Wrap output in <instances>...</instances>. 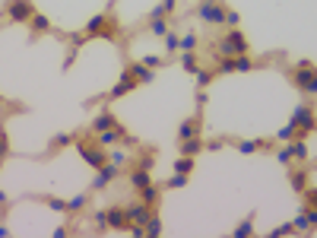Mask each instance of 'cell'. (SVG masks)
<instances>
[{
    "mask_svg": "<svg viewBox=\"0 0 317 238\" xmlns=\"http://www.w3.org/2000/svg\"><path fill=\"white\" fill-rule=\"evenodd\" d=\"M140 61H143V64H146V67H153V70H156V67H162V64H165V58H159V54H146V58H140Z\"/></svg>",
    "mask_w": 317,
    "mask_h": 238,
    "instance_id": "8d00e7d4",
    "label": "cell"
},
{
    "mask_svg": "<svg viewBox=\"0 0 317 238\" xmlns=\"http://www.w3.org/2000/svg\"><path fill=\"white\" fill-rule=\"evenodd\" d=\"M219 70H222V73H232V70H235V58H229V54H222Z\"/></svg>",
    "mask_w": 317,
    "mask_h": 238,
    "instance_id": "ab89813d",
    "label": "cell"
},
{
    "mask_svg": "<svg viewBox=\"0 0 317 238\" xmlns=\"http://www.w3.org/2000/svg\"><path fill=\"white\" fill-rule=\"evenodd\" d=\"M197 48V35H181V51H194Z\"/></svg>",
    "mask_w": 317,
    "mask_h": 238,
    "instance_id": "74e56055",
    "label": "cell"
},
{
    "mask_svg": "<svg viewBox=\"0 0 317 238\" xmlns=\"http://www.w3.org/2000/svg\"><path fill=\"white\" fill-rule=\"evenodd\" d=\"M127 223H137V226H146V219L153 216V207L149 204H134V207H127Z\"/></svg>",
    "mask_w": 317,
    "mask_h": 238,
    "instance_id": "9c48e42d",
    "label": "cell"
},
{
    "mask_svg": "<svg viewBox=\"0 0 317 238\" xmlns=\"http://www.w3.org/2000/svg\"><path fill=\"white\" fill-rule=\"evenodd\" d=\"M181 67L188 70V73H197V70H200V64H197V54H194V51H181Z\"/></svg>",
    "mask_w": 317,
    "mask_h": 238,
    "instance_id": "d6986e66",
    "label": "cell"
},
{
    "mask_svg": "<svg viewBox=\"0 0 317 238\" xmlns=\"http://www.w3.org/2000/svg\"><path fill=\"white\" fill-rule=\"evenodd\" d=\"M178 48H181V35L169 29V32H165V51L172 54V51H178Z\"/></svg>",
    "mask_w": 317,
    "mask_h": 238,
    "instance_id": "4316f807",
    "label": "cell"
},
{
    "mask_svg": "<svg viewBox=\"0 0 317 238\" xmlns=\"http://www.w3.org/2000/svg\"><path fill=\"white\" fill-rule=\"evenodd\" d=\"M295 137H298V127H295L292 121H289L286 127H279V131H276V140H283V143H289V140H295Z\"/></svg>",
    "mask_w": 317,
    "mask_h": 238,
    "instance_id": "7402d4cb",
    "label": "cell"
},
{
    "mask_svg": "<svg viewBox=\"0 0 317 238\" xmlns=\"http://www.w3.org/2000/svg\"><path fill=\"white\" fill-rule=\"evenodd\" d=\"M140 197H143V204L153 207V204H159V188H156V185H146V188L140 191Z\"/></svg>",
    "mask_w": 317,
    "mask_h": 238,
    "instance_id": "cb8c5ba5",
    "label": "cell"
},
{
    "mask_svg": "<svg viewBox=\"0 0 317 238\" xmlns=\"http://www.w3.org/2000/svg\"><path fill=\"white\" fill-rule=\"evenodd\" d=\"M292 188L295 191H305L308 188V175L305 172H292Z\"/></svg>",
    "mask_w": 317,
    "mask_h": 238,
    "instance_id": "d6a6232c",
    "label": "cell"
},
{
    "mask_svg": "<svg viewBox=\"0 0 317 238\" xmlns=\"http://www.w3.org/2000/svg\"><path fill=\"white\" fill-rule=\"evenodd\" d=\"M67 143H73V134H58V137L51 140V146H54V150H58V146H67Z\"/></svg>",
    "mask_w": 317,
    "mask_h": 238,
    "instance_id": "7bdbcfd3",
    "label": "cell"
},
{
    "mask_svg": "<svg viewBox=\"0 0 317 238\" xmlns=\"http://www.w3.org/2000/svg\"><path fill=\"white\" fill-rule=\"evenodd\" d=\"M276 162H283V166H289V162H292V150H289V143L276 153Z\"/></svg>",
    "mask_w": 317,
    "mask_h": 238,
    "instance_id": "60d3db41",
    "label": "cell"
},
{
    "mask_svg": "<svg viewBox=\"0 0 317 238\" xmlns=\"http://www.w3.org/2000/svg\"><path fill=\"white\" fill-rule=\"evenodd\" d=\"M194 77H197V86L203 89V86H210V80H213V70H197Z\"/></svg>",
    "mask_w": 317,
    "mask_h": 238,
    "instance_id": "e575fe53",
    "label": "cell"
},
{
    "mask_svg": "<svg viewBox=\"0 0 317 238\" xmlns=\"http://www.w3.org/2000/svg\"><path fill=\"white\" fill-rule=\"evenodd\" d=\"M121 134H124L121 127H108V131H99V137H96V140H99V146H105V150H111V146H115V143L121 140Z\"/></svg>",
    "mask_w": 317,
    "mask_h": 238,
    "instance_id": "7c38bea8",
    "label": "cell"
},
{
    "mask_svg": "<svg viewBox=\"0 0 317 238\" xmlns=\"http://www.w3.org/2000/svg\"><path fill=\"white\" fill-rule=\"evenodd\" d=\"M197 13H200V20H203V23H210V26L226 23V7H222V4H216V0H203Z\"/></svg>",
    "mask_w": 317,
    "mask_h": 238,
    "instance_id": "277c9868",
    "label": "cell"
},
{
    "mask_svg": "<svg viewBox=\"0 0 317 238\" xmlns=\"http://www.w3.org/2000/svg\"><path fill=\"white\" fill-rule=\"evenodd\" d=\"M289 232H295V226H292V223H283V226H276V229H273L270 235L276 238V235H289Z\"/></svg>",
    "mask_w": 317,
    "mask_h": 238,
    "instance_id": "ee69618b",
    "label": "cell"
},
{
    "mask_svg": "<svg viewBox=\"0 0 317 238\" xmlns=\"http://www.w3.org/2000/svg\"><path fill=\"white\" fill-rule=\"evenodd\" d=\"M10 235V229H7V223H0V238H7Z\"/></svg>",
    "mask_w": 317,
    "mask_h": 238,
    "instance_id": "db71d44e",
    "label": "cell"
},
{
    "mask_svg": "<svg viewBox=\"0 0 317 238\" xmlns=\"http://www.w3.org/2000/svg\"><path fill=\"white\" fill-rule=\"evenodd\" d=\"M251 232H254V213H248L245 223L235 226V238H245V235H251Z\"/></svg>",
    "mask_w": 317,
    "mask_h": 238,
    "instance_id": "603a6c76",
    "label": "cell"
},
{
    "mask_svg": "<svg viewBox=\"0 0 317 238\" xmlns=\"http://www.w3.org/2000/svg\"><path fill=\"white\" fill-rule=\"evenodd\" d=\"M175 172H181V175H191V172H194V156H181V159L175 162Z\"/></svg>",
    "mask_w": 317,
    "mask_h": 238,
    "instance_id": "484cf974",
    "label": "cell"
},
{
    "mask_svg": "<svg viewBox=\"0 0 317 238\" xmlns=\"http://www.w3.org/2000/svg\"><path fill=\"white\" fill-rule=\"evenodd\" d=\"M140 83L134 80V77H130V73H124V77L115 83V86H111V93H108V99H121V96H127L130 93V89H137Z\"/></svg>",
    "mask_w": 317,
    "mask_h": 238,
    "instance_id": "30bf717a",
    "label": "cell"
},
{
    "mask_svg": "<svg viewBox=\"0 0 317 238\" xmlns=\"http://www.w3.org/2000/svg\"><path fill=\"white\" fill-rule=\"evenodd\" d=\"M219 54H229V58H238V54H248V42L238 29H232L226 39L219 42Z\"/></svg>",
    "mask_w": 317,
    "mask_h": 238,
    "instance_id": "3957f363",
    "label": "cell"
},
{
    "mask_svg": "<svg viewBox=\"0 0 317 238\" xmlns=\"http://www.w3.org/2000/svg\"><path fill=\"white\" fill-rule=\"evenodd\" d=\"M156 166V159H153V153H146V156H140L137 159V169H143V172H149V169H153Z\"/></svg>",
    "mask_w": 317,
    "mask_h": 238,
    "instance_id": "d590c367",
    "label": "cell"
},
{
    "mask_svg": "<svg viewBox=\"0 0 317 238\" xmlns=\"http://www.w3.org/2000/svg\"><path fill=\"white\" fill-rule=\"evenodd\" d=\"M108 23H111V20H108V13H99V16H92V20L86 23V29H83V32L89 35V39H99V32H102Z\"/></svg>",
    "mask_w": 317,
    "mask_h": 238,
    "instance_id": "8fae6325",
    "label": "cell"
},
{
    "mask_svg": "<svg viewBox=\"0 0 317 238\" xmlns=\"http://www.w3.org/2000/svg\"><path fill=\"white\" fill-rule=\"evenodd\" d=\"M203 150V143L200 137H191V140H181V156H197Z\"/></svg>",
    "mask_w": 317,
    "mask_h": 238,
    "instance_id": "2e32d148",
    "label": "cell"
},
{
    "mask_svg": "<svg viewBox=\"0 0 317 238\" xmlns=\"http://www.w3.org/2000/svg\"><path fill=\"white\" fill-rule=\"evenodd\" d=\"M295 86L308 96H317V67H305V70H295Z\"/></svg>",
    "mask_w": 317,
    "mask_h": 238,
    "instance_id": "5b68a950",
    "label": "cell"
},
{
    "mask_svg": "<svg viewBox=\"0 0 317 238\" xmlns=\"http://www.w3.org/2000/svg\"><path fill=\"white\" fill-rule=\"evenodd\" d=\"M130 185H134L137 191H143L146 185H153V181H149V172H143V169H134V175H130Z\"/></svg>",
    "mask_w": 317,
    "mask_h": 238,
    "instance_id": "ac0fdd59",
    "label": "cell"
},
{
    "mask_svg": "<svg viewBox=\"0 0 317 238\" xmlns=\"http://www.w3.org/2000/svg\"><path fill=\"white\" fill-rule=\"evenodd\" d=\"M32 13H35L32 0H10V4H7V16H10L13 23H29Z\"/></svg>",
    "mask_w": 317,
    "mask_h": 238,
    "instance_id": "8992f818",
    "label": "cell"
},
{
    "mask_svg": "<svg viewBox=\"0 0 317 238\" xmlns=\"http://www.w3.org/2000/svg\"><path fill=\"white\" fill-rule=\"evenodd\" d=\"M29 23H32V29H35V32H48V29H51V20H48L45 13H32V20H29Z\"/></svg>",
    "mask_w": 317,
    "mask_h": 238,
    "instance_id": "44dd1931",
    "label": "cell"
},
{
    "mask_svg": "<svg viewBox=\"0 0 317 238\" xmlns=\"http://www.w3.org/2000/svg\"><path fill=\"white\" fill-rule=\"evenodd\" d=\"M118 166H111V162H108V166H102V169H96V178H92V191H102V188H108L111 185V181H115L118 178Z\"/></svg>",
    "mask_w": 317,
    "mask_h": 238,
    "instance_id": "52a82bcc",
    "label": "cell"
},
{
    "mask_svg": "<svg viewBox=\"0 0 317 238\" xmlns=\"http://www.w3.org/2000/svg\"><path fill=\"white\" fill-rule=\"evenodd\" d=\"M108 162H111V166H124V162H127V153L124 150H115V146H111V153H108Z\"/></svg>",
    "mask_w": 317,
    "mask_h": 238,
    "instance_id": "f546056e",
    "label": "cell"
},
{
    "mask_svg": "<svg viewBox=\"0 0 317 238\" xmlns=\"http://www.w3.org/2000/svg\"><path fill=\"white\" fill-rule=\"evenodd\" d=\"M197 137V121H181L178 124V140H191Z\"/></svg>",
    "mask_w": 317,
    "mask_h": 238,
    "instance_id": "e0dca14e",
    "label": "cell"
},
{
    "mask_svg": "<svg viewBox=\"0 0 317 238\" xmlns=\"http://www.w3.org/2000/svg\"><path fill=\"white\" fill-rule=\"evenodd\" d=\"M108 127H118V121H115V115L111 112H102V115H96V121H92V131H108Z\"/></svg>",
    "mask_w": 317,
    "mask_h": 238,
    "instance_id": "9a60e30c",
    "label": "cell"
},
{
    "mask_svg": "<svg viewBox=\"0 0 317 238\" xmlns=\"http://www.w3.org/2000/svg\"><path fill=\"white\" fill-rule=\"evenodd\" d=\"M149 32H153L156 39H165V32H169V23H165V16H159V20H153V26H149Z\"/></svg>",
    "mask_w": 317,
    "mask_h": 238,
    "instance_id": "f1b7e54d",
    "label": "cell"
},
{
    "mask_svg": "<svg viewBox=\"0 0 317 238\" xmlns=\"http://www.w3.org/2000/svg\"><path fill=\"white\" fill-rule=\"evenodd\" d=\"M146 235H162V219H159V213H153L146 219Z\"/></svg>",
    "mask_w": 317,
    "mask_h": 238,
    "instance_id": "83f0119b",
    "label": "cell"
},
{
    "mask_svg": "<svg viewBox=\"0 0 317 238\" xmlns=\"http://www.w3.org/2000/svg\"><path fill=\"white\" fill-rule=\"evenodd\" d=\"M305 200H308V207L317 210V188H305Z\"/></svg>",
    "mask_w": 317,
    "mask_h": 238,
    "instance_id": "f6af8a7d",
    "label": "cell"
},
{
    "mask_svg": "<svg viewBox=\"0 0 317 238\" xmlns=\"http://www.w3.org/2000/svg\"><path fill=\"white\" fill-rule=\"evenodd\" d=\"M305 67H311V61H308V58H302V61H295V70H305Z\"/></svg>",
    "mask_w": 317,
    "mask_h": 238,
    "instance_id": "816d5d0a",
    "label": "cell"
},
{
    "mask_svg": "<svg viewBox=\"0 0 317 238\" xmlns=\"http://www.w3.org/2000/svg\"><path fill=\"white\" fill-rule=\"evenodd\" d=\"M127 73H130V77H134L137 83H143V86H149V83L156 80V70H153V67H146L143 61H130Z\"/></svg>",
    "mask_w": 317,
    "mask_h": 238,
    "instance_id": "ba28073f",
    "label": "cell"
},
{
    "mask_svg": "<svg viewBox=\"0 0 317 238\" xmlns=\"http://www.w3.org/2000/svg\"><path fill=\"white\" fill-rule=\"evenodd\" d=\"M96 226H108V216H105V210H99V213H96Z\"/></svg>",
    "mask_w": 317,
    "mask_h": 238,
    "instance_id": "681fc988",
    "label": "cell"
},
{
    "mask_svg": "<svg viewBox=\"0 0 317 238\" xmlns=\"http://www.w3.org/2000/svg\"><path fill=\"white\" fill-rule=\"evenodd\" d=\"M264 140H241L238 143V153H245V156H251V153H257V150H264Z\"/></svg>",
    "mask_w": 317,
    "mask_h": 238,
    "instance_id": "ffe728a7",
    "label": "cell"
},
{
    "mask_svg": "<svg viewBox=\"0 0 317 238\" xmlns=\"http://www.w3.org/2000/svg\"><path fill=\"white\" fill-rule=\"evenodd\" d=\"M292 124L298 127V137H308L311 131H317V118H314V108L311 105H298L292 112Z\"/></svg>",
    "mask_w": 317,
    "mask_h": 238,
    "instance_id": "6da1fadb",
    "label": "cell"
},
{
    "mask_svg": "<svg viewBox=\"0 0 317 238\" xmlns=\"http://www.w3.org/2000/svg\"><path fill=\"white\" fill-rule=\"evenodd\" d=\"M165 188H188V175H181V172H175L169 181H165Z\"/></svg>",
    "mask_w": 317,
    "mask_h": 238,
    "instance_id": "1f68e13d",
    "label": "cell"
},
{
    "mask_svg": "<svg viewBox=\"0 0 317 238\" xmlns=\"http://www.w3.org/2000/svg\"><path fill=\"white\" fill-rule=\"evenodd\" d=\"M48 207L58 210V213H67V200H61V197H48Z\"/></svg>",
    "mask_w": 317,
    "mask_h": 238,
    "instance_id": "f35d334b",
    "label": "cell"
},
{
    "mask_svg": "<svg viewBox=\"0 0 317 238\" xmlns=\"http://www.w3.org/2000/svg\"><path fill=\"white\" fill-rule=\"evenodd\" d=\"M289 150H292V159H311V150H308V143H305V137H295V140H289Z\"/></svg>",
    "mask_w": 317,
    "mask_h": 238,
    "instance_id": "4fadbf2b",
    "label": "cell"
},
{
    "mask_svg": "<svg viewBox=\"0 0 317 238\" xmlns=\"http://www.w3.org/2000/svg\"><path fill=\"white\" fill-rule=\"evenodd\" d=\"M86 207V194H77L73 200H67V213H80Z\"/></svg>",
    "mask_w": 317,
    "mask_h": 238,
    "instance_id": "4dcf8cb0",
    "label": "cell"
},
{
    "mask_svg": "<svg viewBox=\"0 0 317 238\" xmlns=\"http://www.w3.org/2000/svg\"><path fill=\"white\" fill-rule=\"evenodd\" d=\"M77 150H80L83 162H89L92 169H102V166H108V150H105V146H92L89 140H80V143H77Z\"/></svg>",
    "mask_w": 317,
    "mask_h": 238,
    "instance_id": "7a4b0ae2",
    "label": "cell"
},
{
    "mask_svg": "<svg viewBox=\"0 0 317 238\" xmlns=\"http://www.w3.org/2000/svg\"><path fill=\"white\" fill-rule=\"evenodd\" d=\"M86 39H89L86 32H77V35H70V45H73V48H80V45H83Z\"/></svg>",
    "mask_w": 317,
    "mask_h": 238,
    "instance_id": "c3c4849f",
    "label": "cell"
},
{
    "mask_svg": "<svg viewBox=\"0 0 317 238\" xmlns=\"http://www.w3.org/2000/svg\"><path fill=\"white\" fill-rule=\"evenodd\" d=\"M175 7H178V0H159V10H162L165 16H169V13H172Z\"/></svg>",
    "mask_w": 317,
    "mask_h": 238,
    "instance_id": "bcb514c9",
    "label": "cell"
},
{
    "mask_svg": "<svg viewBox=\"0 0 317 238\" xmlns=\"http://www.w3.org/2000/svg\"><path fill=\"white\" fill-rule=\"evenodd\" d=\"M0 207H10V197H7L4 191H0Z\"/></svg>",
    "mask_w": 317,
    "mask_h": 238,
    "instance_id": "f5cc1de1",
    "label": "cell"
},
{
    "mask_svg": "<svg viewBox=\"0 0 317 238\" xmlns=\"http://www.w3.org/2000/svg\"><path fill=\"white\" fill-rule=\"evenodd\" d=\"M105 216H108V226H111V229H127V213H124L121 207L105 210Z\"/></svg>",
    "mask_w": 317,
    "mask_h": 238,
    "instance_id": "5bb4252c",
    "label": "cell"
},
{
    "mask_svg": "<svg viewBox=\"0 0 317 238\" xmlns=\"http://www.w3.org/2000/svg\"><path fill=\"white\" fill-rule=\"evenodd\" d=\"M10 156V140H7V134L4 131H0V162H4Z\"/></svg>",
    "mask_w": 317,
    "mask_h": 238,
    "instance_id": "b9f144b4",
    "label": "cell"
},
{
    "mask_svg": "<svg viewBox=\"0 0 317 238\" xmlns=\"http://www.w3.org/2000/svg\"><path fill=\"white\" fill-rule=\"evenodd\" d=\"M298 232H311V219H308V207L305 210H298V216H295V223H292Z\"/></svg>",
    "mask_w": 317,
    "mask_h": 238,
    "instance_id": "d4e9b609",
    "label": "cell"
},
{
    "mask_svg": "<svg viewBox=\"0 0 317 238\" xmlns=\"http://www.w3.org/2000/svg\"><path fill=\"white\" fill-rule=\"evenodd\" d=\"M254 67V61L248 58V54H238V58H235V70H241V73H248Z\"/></svg>",
    "mask_w": 317,
    "mask_h": 238,
    "instance_id": "836d02e7",
    "label": "cell"
},
{
    "mask_svg": "<svg viewBox=\"0 0 317 238\" xmlns=\"http://www.w3.org/2000/svg\"><path fill=\"white\" fill-rule=\"evenodd\" d=\"M203 105H207V93L200 89V93H197V108H203Z\"/></svg>",
    "mask_w": 317,
    "mask_h": 238,
    "instance_id": "f907efd6",
    "label": "cell"
},
{
    "mask_svg": "<svg viewBox=\"0 0 317 238\" xmlns=\"http://www.w3.org/2000/svg\"><path fill=\"white\" fill-rule=\"evenodd\" d=\"M226 23H229L232 29H238V23H241V16H238L235 10H226Z\"/></svg>",
    "mask_w": 317,
    "mask_h": 238,
    "instance_id": "7dc6e473",
    "label": "cell"
}]
</instances>
